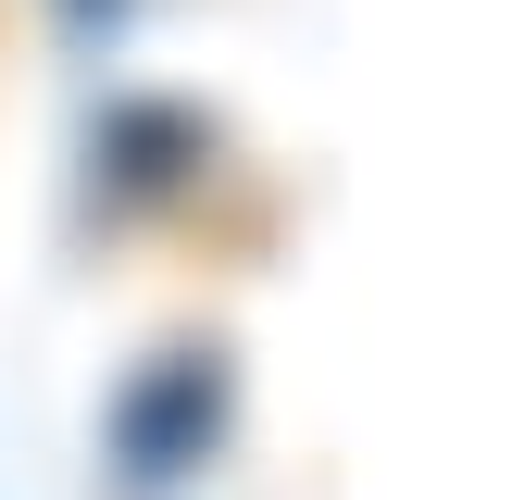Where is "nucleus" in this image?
<instances>
[{
	"label": "nucleus",
	"mask_w": 512,
	"mask_h": 500,
	"mask_svg": "<svg viewBox=\"0 0 512 500\" xmlns=\"http://www.w3.org/2000/svg\"><path fill=\"white\" fill-rule=\"evenodd\" d=\"M225 413H238V363H225L213 338H188V350H150V363L113 388V413H100V450H113V475H125V488H188V475L213 463Z\"/></svg>",
	"instance_id": "nucleus-1"
}]
</instances>
